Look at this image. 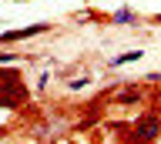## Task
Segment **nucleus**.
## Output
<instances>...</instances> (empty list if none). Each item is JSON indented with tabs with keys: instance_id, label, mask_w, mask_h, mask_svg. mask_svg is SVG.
<instances>
[{
	"instance_id": "nucleus-1",
	"label": "nucleus",
	"mask_w": 161,
	"mask_h": 144,
	"mask_svg": "<svg viewBox=\"0 0 161 144\" xmlns=\"http://www.w3.org/2000/svg\"><path fill=\"white\" fill-rule=\"evenodd\" d=\"M161 134V117H144L141 124H134V141H154Z\"/></svg>"
},
{
	"instance_id": "nucleus-2",
	"label": "nucleus",
	"mask_w": 161,
	"mask_h": 144,
	"mask_svg": "<svg viewBox=\"0 0 161 144\" xmlns=\"http://www.w3.org/2000/svg\"><path fill=\"white\" fill-rule=\"evenodd\" d=\"M111 24H138V13L128 10V7H121V10L111 13Z\"/></svg>"
},
{
	"instance_id": "nucleus-3",
	"label": "nucleus",
	"mask_w": 161,
	"mask_h": 144,
	"mask_svg": "<svg viewBox=\"0 0 161 144\" xmlns=\"http://www.w3.org/2000/svg\"><path fill=\"white\" fill-rule=\"evenodd\" d=\"M141 57H144V51H128V54H121V57H114V61H111V67H121V64L141 61Z\"/></svg>"
},
{
	"instance_id": "nucleus-4",
	"label": "nucleus",
	"mask_w": 161,
	"mask_h": 144,
	"mask_svg": "<svg viewBox=\"0 0 161 144\" xmlns=\"http://www.w3.org/2000/svg\"><path fill=\"white\" fill-rule=\"evenodd\" d=\"M67 87H70V91H84V87H87V77H77V81H70Z\"/></svg>"
},
{
	"instance_id": "nucleus-5",
	"label": "nucleus",
	"mask_w": 161,
	"mask_h": 144,
	"mask_svg": "<svg viewBox=\"0 0 161 144\" xmlns=\"http://www.w3.org/2000/svg\"><path fill=\"white\" fill-rule=\"evenodd\" d=\"M0 61H14V54H0Z\"/></svg>"
}]
</instances>
